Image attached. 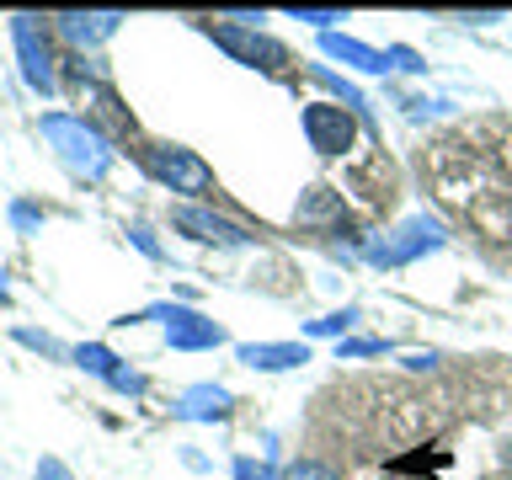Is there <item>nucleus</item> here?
Masks as SVG:
<instances>
[{
  "label": "nucleus",
  "instance_id": "1",
  "mask_svg": "<svg viewBox=\"0 0 512 480\" xmlns=\"http://www.w3.org/2000/svg\"><path fill=\"white\" fill-rule=\"evenodd\" d=\"M310 454L336 480H512V358H406L310 400Z\"/></svg>",
  "mask_w": 512,
  "mask_h": 480
},
{
  "label": "nucleus",
  "instance_id": "2",
  "mask_svg": "<svg viewBox=\"0 0 512 480\" xmlns=\"http://www.w3.org/2000/svg\"><path fill=\"white\" fill-rule=\"evenodd\" d=\"M43 139L59 150V160L70 166L75 176H86V182H102L107 166H112V144L96 123L86 118H70V112H48L43 118Z\"/></svg>",
  "mask_w": 512,
  "mask_h": 480
},
{
  "label": "nucleus",
  "instance_id": "3",
  "mask_svg": "<svg viewBox=\"0 0 512 480\" xmlns=\"http://www.w3.org/2000/svg\"><path fill=\"white\" fill-rule=\"evenodd\" d=\"M139 166L150 171L160 187L187 192V198H203V192H214V171H208L192 150H182V144H144V150H139Z\"/></svg>",
  "mask_w": 512,
  "mask_h": 480
},
{
  "label": "nucleus",
  "instance_id": "4",
  "mask_svg": "<svg viewBox=\"0 0 512 480\" xmlns=\"http://www.w3.org/2000/svg\"><path fill=\"white\" fill-rule=\"evenodd\" d=\"M11 38L16 54H22V75L32 91H54V54H48V38L38 27V16H11Z\"/></svg>",
  "mask_w": 512,
  "mask_h": 480
},
{
  "label": "nucleus",
  "instance_id": "5",
  "mask_svg": "<svg viewBox=\"0 0 512 480\" xmlns=\"http://www.w3.org/2000/svg\"><path fill=\"white\" fill-rule=\"evenodd\" d=\"M304 134H310V150L342 155L352 144V112L331 107V102H310V107H304Z\"/></svg>",
  "mask_w": 512,
  "mask_h": 480
},
{
  "label": "nucleus",
  "instance_id": "6",
  "mask_svg": "<svg viewBox=\"0 0 512 480\" xmlns=\"http://www.w3.org/2000/svg\"><path fill=\"white\" fill-rule=\"evenodd\" d=\"M176 230H187L192 240H208V246H251V230H240L235 219H219L208 208H176Z\"/></svg>",
  "mask_w": 512,
  "mask_h": 480
},
{
  "label": "nucleus",
  "instance_id": "7",
  "mask_svg": "<svg viewBox=\"0 0 512 480\" xmlns=\"http://www.w3.org/2000/svg\"><path fill=\"white\" fill-rule=\"evenodd\" d=\"M155 320H166V336H171V347H182V352H198V347H219L224 342V331L214 326V320H203L198 310H155Z\"/></svg>",
  "mask_w": 512,
  "mask_h": 480
},
{
  "label": "nucleus",
  "instance_id": "8",
  "mask_svg": "<svg viewBox=\"0 0 512 480\" xmlns=\"http://www.w3.org/2000/svg\"><path fill=\"white\" fill-rule=\"evenodd\" d=\"M208 32H214V38L230 48L235 59H246V64L262 59V70H278V64H288V54H283L272 38H256V32H240V27H208Z\"/></svg>",
  "mask_w": 512,
  "mask_h": 480
},
{
  "label": "nucleus",
  "instance_id": "9",
  "mask_svg": "<svg viewBox=\"0 0 512 480\" xmlns=\"http://www.w3.org/2000/svg\"><path fill=\"white\" fill-rule=\"evenodd\" d=\"M118 22H123L118 11H64V16H54V27L70 43H102V38L118 32Z\"/></svg>",
  "mask_w": 512,
  "mask_h": 480
},
{
  "label": "nucleus",
  "instance_id": "10",
  "mask_svg": "<svg viewBox=\"0 0 512 480\" xmlns=\"http://www.w3.org/2000/svg\"><path fill=\"white\" fill-rule=\"evenodd\" d=\"M240 363L246 368H294V363H310V352L299 342H262V347H240Z\"/></svg>",
  "mask_w": 512,
  "mask_h": 480
},
{
  "label": "nucleus",
  "instance_id": "11",
  "mask_svg": "<svg viewBox=\"0 0 512 480\" xmlns=\"http://www.w3.org/2000/svg\"><path fill=\"white\" fill-rule=\"evenodd\" d=\"M406 240H400V246H379L374 251V262H400V256H411V251H422V246H438V230H432V224H411V230H400Z\"/></svg>",
  "mask_w": 512,
  "mask_h": 480
},
{
  "label": "nucleus",
  "instance_id": "12",
  "mask_svg": "<svg viewBox=\"0 0 512 480\" xmlns=\"http://www.w3.org/2000/svg\"><path fill=\"white\" fill-rule=\"evenodd\" d=\"M176 416H230V395L224 390H187L182 395V406H176Z\"/></svg>",
  "mask_w": 512,
  "mask_h": 480
},
{
  "label": "nucleus",
  "instance_id": "13",
  "mask_svg": "<svg viewBox=\"0 0 512 480\" xmlns=\"http://www.w3.org/2000/svg\"><path fill=\"white\" fill-rule=\"evenodd\" d=\"M326 54L352 59L358 70H384V54H374V48H363V43H352V38H326Z\"/></svg>",
  "mask_w": 512,
  "mask_h": 480
},
{
  "label": "nucleus",
  "instance_id": "14",
  "mask_svg": "<svg viewBox=\"0 0 512 480\" xmlns=\"http://www.w3.org/2000/svg\"><path fill=\"white\" fill-rule=\"evenodd\" d=\"M70 358H75L80 368H91V374H102V379H112V374H118V368H112V363H118V358H112L107 347H96V342H91V347H75Z\"/></svg>",
  "mask_w": 512,
  "mask_h": 480
},
{
  "label": "nucleus",
  "instance_id": "15",
  "mask_svg": "<svg viewBox=\"0 0 512 480\" xmlns=\"http://www.w3.org/2000/svg\"><path fill=\"white\" fill-rule=\"evenodd\" d=\"M283 480H336V470H331L326 459H315V454H299L294 464H288Z\"/></svg>",
  "mask_w": 512,
  "mask_h": 480
},
{
  "label": "nucleus",
  "instance_id": "16",
  "mask_svg": "<svg viewBox=\"0 0 512 480\" xmlns=\"http://www.w3.org/2000/svg\"><path fill=\"white\" fill-rule=\"evenodd\" d=\"M22 342L38 347V352H48V358H64V347L54 342V336H43V331H22Z\"/></svg>",
  "mask_w": 512,
  "mask_h": 480
},
{
  "label": "nucleus",
  "instance_id": "17",
  "mask_svg": "<svg viewBox=\"0 0 512 480\" xmlns=\"http://www.w3.org/2000/svg\"><path fill=\"white\" fill-rule=\"evenodd\" d=\"M107 384H112V390H128V395H139V390H144V379H139V374H128V368H118V374H112Z\"/></svg>",
  "mask_w": 512,
  "mask_h": 480
},
{
  "label": "nucleus",
  "instance_id": "18",
  "mask_svg": "<svg viewBox=\"0 0 512 480\" xmlns=\"http://www.w3.org/2000/svg\"><path fill=\"white\" fill-rule=\"evenodd\" d=\"M374 352H384V342H347L342 358H374Z\"/></svg>",
  "mask_w": 512,
  "mask_h": 480
},
{
  "label": "nucleus",
  "instance_id": "19",
  "mask_svg": "<svg viewBox=\"0 0 512 480\" xmlns=\"http://www.w3.org/2000/svg\"><path fill=\"white\" fill-rule=\"evenodd\" d=\"M38 480H70V470H64V464H54V459H43V464H38Z\"/></svg>",
  "mask_w": 512,
  "mask_h": 480
},
{
  "label": "nucleus",
  "instance_id": "20",
  "mask_svg": "<svg viewBox=\"0 0 512 480\" xmlns=\"http://www.w3.org/2000/svg\"><path fill=\"white\" fill-rule=\"evenodd\" d=\"M235 475H240V480H267V470H256L251 459H240V464H235Z\"/></svg>",
  "mask_w": 512,
  "mask_h": 480
},
{
  "label": "nucleus",
  "instance_id": "21",
  "mask_svg": "<svg viewBox=\"0 0 512 480\" xmlns=\"http://www.w3.org/2000/svg\"><path fill=\"white\" fill-rule=\"evenodd\" d=\"M294 16H304V22H315V27H326V22H336V11H294Z\"/></svg>",
  "mask_w": 512,
  "mask_h": 480
},
{
  "label": "nucleus",
  "instance_id": "22",
  "mask_svg": "<svg viewBox=\"0 0 512 480\" xmlns=\"http://www.w3.org/2000/svg\"><path fill=\"white\" fill-rule=\"evenodd\" d=\"M0 304H6V283H0Z\"/></svg>",
  "mask_w": 512,
  "mask_h": 480
}]
</instances>
